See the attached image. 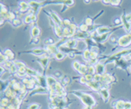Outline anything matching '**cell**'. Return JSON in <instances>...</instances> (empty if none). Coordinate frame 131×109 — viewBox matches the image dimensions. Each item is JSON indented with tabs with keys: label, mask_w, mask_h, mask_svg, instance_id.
I'll list each match as a JSON object with an SVG mask.
<instances>
[{
	"label": "cell",
	"mask_w": 131,
	"mask_h": 109,
	"mask_svg": "<svg viewBox=\"0 0 131 109\" xmlns=\"http://www.w3.org/2000/svg\"><path fill=\"white\" fill-rule=\"evenodd\" d=\"M71 93L78 97L81 100L83 104H84L85 106L92 107V108H94L95 106H97V101L95 100V98L92 95L88 94L87 93H84L83 91L78 90H73L71 91Z\"/></svg>",
	"instance_id": "1"
},
{
	"label": "cell",
	"mask_w": 131,
	"mask_h": 109,
	"mask_svg": "<svg viewBox=\"0 0 131 109\" xmlns=\"http://www.w3.org/2000/svg\"><path fill=\"white\" fill-rule=\"evenodd\" d=\"M131 44V33L123 35L118 39V46L122 48L128 47Z\"/></svg>",
	"instance_id": "2"
},
{
	"label": "cell",
	"mask_w": 131,
	"mask_h": 109,
	"mask_svg": "<svg viewBox=\"0 0 131 109\" xmlns=\"http://www.w3.org/2000/svg\"><path fill=\"white\" fill-rule=\"evenodd\" d=\"M110 85H103V87L102 89H100L99 93H100V95H101L102 98L103 99V101L105 103H107L110 99V92H109V87Z\"/></svg>",
	"instance_id": "3"
},
{
	"label": "cell",
	"mask_w": 131,
	"mask_h": 109,
	"mask_svg": "<svg viewBox=\"0 0 131 109\" xmlns=\"http://www.w3.org/2000/svg\"><path fill=\"white\" fill-rule=\"evenodd\" d=\"M115 77L114 76L111 74H107V73H105L104 75L102 76V78H101V83L103 85H110L112 82H115Z\"/></svg>",
	"instance_id": "4"
},
{
	"label": "cell",
	"mask_w": 131,
	"mask_h": 109,
	"mask_svg": "<svg viewBox=\"0 0 131 109\" xmlns=\"http://www.w3.org/2000/svg\"><path fill=\"white\" fill-rule=\"evenodd\" d=\"M86 85H87L88 88H90V89L94 92L100 91V89H101L102 87H103V84H102L101 82H98V81H95V80L88 81Z\"/></svg>",
	"instance_id": "5"
},
{
	"label": "cell",
	"mask_w": 131,
	"mask_h": 109,
	"mask_svg": "<svg viewBox=\"0 0 131 109\" xmlns=\"http://www.w3.org/2000/svg\"><path fill=\"white\" fill-rule=\"evenodd\" d=\"M77 45H78V41H77V39H70L66 40V41L65 43L61 46L65 47V48H67V49H76Z\"/></svg>",
	"instance_id": "6"
},
{
	"label": "cell",
	"mask_w": 131,
	"mask_h": 109,
	"mask_svg": "<svg viewBox=\"0 0 131 109\" xmlns=\"http://www.w3.org/2000/svg\"><path fill=\"white\" fill-rule=\"evenodd\" d=\"M49 93V89L48 87H41V86H37L34 90H32L30 92V96L34 94H37V93H39V94H45V93Z\"/></svg>",
	"instance_id": "7"
},
{
	"label": "cell",
	"mask_w": 131,
	"mask_h": 109,
	"mask_svg": "<svg viewBox=\"0 0 131 109\" xmlns=\"http://www.w3.org/2000/svg\"><path fill=\"white\" fill-rule=\"evenodd\" d=\"M46 81H47V86L49 90L55 89V86H56V84L57 83V81L56 80V79L53 76H46Z\"/></svg>",
	"instance_id": "8"
},
{
	"label": "cell",
	"mask_w": 131,
	"mask_h": 109,
	"mask_svg": "<svg viewBox=\"0 0 131 109\" xmlns=\"http://www.w3.org/2000/svg\"><path fill=\"white\" fill-rule=\"evenodd\" d=\"M49 16L50 18L54 22L56 25H57V26H62V21L61 20L60 17H59V16L57 14V13L53 11H50V14Z\"/></svg>",
	"instance_id": "9"
},
{
	"label": "cell",
	"mask_w": 131,
	"mask_h": 109,
	"mask_svg": "<svg viewBox=\"0 0 131 109\" xmlns=\"http://www.w3.org/2000/svg\"><path fill=\"white\" fill-rule=\"evenodd\" d=\"M96 32L98 35H101V34H110L111 30V28L109 26H98L96 28Z\"/></svg>",
	"instance_id": "10"
},
{
	"label": "cell",
	"mask_w": 131,
	"mask_h": 109,
	"mask_svg": "<svg viewBox=\"0 0 131 109\" xmlns=\"http://www.w3.org/2000/svg\"><path fill=\"white\" fill-rule=\"evenodd\" d=\"M94 66H95V69H96V74H99V75H101V76L105 74L106 66L104 63L98 62Z\"/></svg>",
	"instance_id": "11"
},
{
	"label": "cell",
	"mask_w": 131,
	"mask_h": 109,
	"mask_svg": "<svg viewBox=\"0 0 131 109\" xmlns=\"http://www.w3.org/2000/svg\"><path fill=\"white\" fill-rule=\"evenodd\" d=\"M37 61H38V62L41 65L42 68H43V70H44V72L49 64V57H39V58L37 59Z\"/></svg>",
	"instance_id": "12"
},
{
	"label": "cell",
	"mask_w": 131,
	"mask_h": 109,
	"mask_svg": "<svg viewBox=\"0 0 131 109\" xmlns=\"http://www.w3.org/2000/svg\"><path fill=\"white\" fill-rule=\"evenodd\" d=\"M44 52H46L45 49H42V48H36V49H32V50H30V51H27V52H24V53H32L33 55H35V56H38V57H39L40 55L43 54Z\"/></svg>",
	"instance_id": "13"
},
{
	"label": "cell",
	"mask_w": 131,
	"mask_h": 109,
	"mask_svg": "<svg viewBox=\"0 0 131 109\" xmlns=\"http://www.w3.org/2000/svg\"><path fill=\"white\" fill-rule=\"evenodd\" d=\"M121 21H122V24H123V26H124L125 30H126V32H128L130 34V32H131V23L128 22L126 19V16L123 15L121 16Z\"/></svg>",
	"instance_id": "14"
},
{
	"label": "cell",
	"mask_w": 131,
	"mask_h": 109,
	"mask_svg": "<svg viewBox=\"0 0 131 109\" xmlns=\"http://www.w3.org/2000/svg\"><path fill=\"white\" fill-rule=\"evenodd\" d=\"M125 103L126 101L123 100H117L111 103V106L113 108H115V109H124L125 108Z\"/></svg>",
	"instance_id": "15"
},
{
	"label": "cell",
	"mask_w": 131,
	"mask_h": 109,
	"mask_svg": "<svg viewBox=\"0 0 131 109\" xmlns=\"http://www.w3.org/2000/svg\"><path fill=\"white\" fill-rule=\"evenodd\" d=\"M3 54L7 57L8 61H11V62H12V60L15 57V55H14V53H13V52L9 49H6L5 50L3 51Z\"/></svg>",
	"instance_id": "16"
},
{
	"label": "cell",
	"mask_w": 131,
	"mask_h": 109,
	"mask_svg": "<svg viewBox=\"0 0 131 109\" xmlns=\"http://www.w3.org/2000/svg\"><path fill=\"white\" fill-rule=\"evenodd\" d=\"M40 29L38 27V26H32L31 30H30V34H31L32 38H35V37H38V35L40 34Z\"/></svg>",
	"instance_id": "17"
},
{
	"label": "cell",
	"mask_w": 131,
	"mask_h": 109,
	"mask_svg": "<svg viewBox=\"0 0 131 109\" xmlns=\"http://www.w3.org/2000/svg\"><path fill=\"white\" fill-rule=\"evenodd\" d=\"M88 66L84 64H81L79 68V70L77 71L79 72V74L80 75H84L85 76L86 74H88Z\"/></svg>",
	"instance_id": "18"
},
{
	"label": "cell",
	"mask_w": 131,
	"mask_h": 109,
	"mask_svg": "<svg viewBox=\"0 0 131 109\" xmlns=\"http://www.w3.org/2000/svg\"><path fill=\"white\" fill-rule=\"evenodd\" d=\"M90 53H91V51H90L88 49H84V50L83 51V53H82L84 59L88 62H90Z\"/></svg>",
	"instance_id": "19"
},
{
	"label": "cell",
	"mask_w": 131,
	"mask_h": 109,
	"mask_svg": "<svg viewBox=\"0 0 131 109\" xmlns=\"http://www.w3.org/2000/svg\"><path fill=\"white\" fill-rule=\"evenodd\" d=\"M5 19H6V21L7 20L8 22H11L12 21H14L15 19H16V14H15V13H13L12 11H9V12L7 14V16H6Z\"/></svg>",
	"instance_id": "20"
},
{
	"label": "cell",
	"mask_w": 131,
	"mask_h": 109,
	"mask_svg": "<svg viewBox=\"0 0 131 109\" xmlns=\"http://www.w3.org/2000/svg\"><path fill=\"white\" fill-rule=\"evenodd\" d=\"M61 85H63V87H66V86H67L69 85V84L71 83V79L69 76H64L62 77V79H61Z\"/></svg>",
	"instance_id": "21"
},
{
	"label": "cell",
	"mask_w": 131,
	"mask_h": 109,
	"mask_svg": "<svg viewBox=\"0 0 131 109\" xmlns=\"http://www.w3.org/2000/svg\"><path fill=\"white\" fill-rule=\"evenodd\" d=\"M66 56V53H62V52H61V51H58L54 55L55 58L57 59V60H59V61L63 60V59L65 58Z\"/></svg>",
	"instance_id": "22"
},
{
	"label": "cell",
	"mask_w": 131,
	"mask_h": 109,
	"mask_svg": "<svg viewBox=\"0 0 131 109\" xmlns=\"http://www.w3.org/2000/svg\"><path fill=\"white\" fill-rule=\"evenodd\" d=\"M79 30H80V32H82V33H84L86 34L87 32L89 31V27L87 26V25H85L84 23H83L80 26V27H79Z\"/></svg>",
	"instance_id": "23"
},
{
	"label": "cell",
	"mask_w": 131,
	"mask_h": 109,
	"mask_svg": "<svg viewBox=\"0 0 131 109\" xmlns=\"http://www.w3.org/2000/svg\"><path fill=\"white\" fill-rule=\"evenodd\" d=\"M84 24L87 25V26L89 27V26H93V19L92 17H86L85 20H84Z\"/></svg>",
	"instance_id": "24"
},
{
	"label": "cell",
	"mask_w": 131,
	"mask_h": 109,
	"mask_svg": "<svg viewBox=\"0 0 131 109\" xmlns=\"http://www.w3.org/2000/svg\"><path fill=\"white\" fill-rule=\"evenodd\" d=\"M11 25H12L14 27H19V26H22V21L20 20V19H15L14 21H12V22H11Z\"/></svg>",
	"instance_id": "25"
},
{
	"label": "cell",
	"mask_w": 131,
	"mask_h": 109,
	"mask_svg": "<svg viewBox=\"0 0 131 109\" xmlns=\"http://www.w3.org/2000/svg\"><path fill=\"white\" fill-rule=\"evenodd\" d=\"M109 42L112 45H118V39L113 35H110L109 37Z\"/></svg>",
	"instance_id": "26"
},
{
	"label": "cell",
	"mask_w": 131,
	"mask_h": 109,
	"mask_svg": "<svg viewBox=\"0 0 131 109\" xmlns=\"http://www.w3.org/2000/svg\"><path fill=\"white\" fill-rule=\"evenodd\" d=\"M88 74H91V75H93V76L96 74V69H95V66H94L93 65H90V66H88Z\"/></svg>",
	"instance_id": "27"
},
{
	"label": "cell",
	"mask_w": 131,
	"mask_h": 109,
	"mask_svg": "<svg viewBox=\"0 0 131 109\" xmlns=\"http://www.w3.org/2000/svg\"><path fill=\"white\" fill-rule=\"evenodd\" d=\"M72 24L69 19H64L62 20V27H70L71 25Z\"/></svg>",
	"instance_id": "28"
},
{
	"label": "cell",
	"mask_w": 131,
	"mask_h": 109,
	"mask_svg": "<svg viewBox=\"0 0 131 109\" xmlns=\"http://www.w3.org/2000/svg\"><path fill=\"white\" fill-rule=\"evenodd\" d=\"M13 63H14L15 65H16V66L17 68H22V67H26V64H25L24 62H20V61H14L13 62Z\"/></svg>",
	"instance_id": "29"
},
{
	"label": "cell",
	"mask_w": 131,
	"mask_h": 109,
	"mask_svg": "<svg viewBox=\"0 0 131 109\" xmlns=\"http://www.w3.org/2000/svg\"><path fill=\"white\" fill-rule=\"evenodd\" d=\"M24 23L26 25H29L30 24V23L32 22V20H31V16H30V15H27V16H26L24 17Z\"/></svg>",
	"instance_id": "30"
},
{
	"label": "cell",
	"mask_w": 131,
	"mask_h": 109,
	"mask_svg": "<svg viewBox=\"0 0 131 109\" xmlns=\"http://www.w3.org/2000/svg\"><path fill=\"white\" fill-rule=\"evenodd\" d=\"M40 107L41 106L38 103H31L30 105H29L28 109H39Z\"/></svg>",
	"instance_id": "31"
},
{
	"label": "cell",
	"mask_w": 131,
	"mask_h": 109,
	"mask_svg": "<svg viewBox=\"0 0 131 109\" xmlns=\"http://www.w3.org/2000/svg\"><path fill=\"white\" fill-rule=\"evenodd\" d=\"M44 44H45L46 45H51V44H56L54 40L53 39H51V38H49V39H45L44 40Z\"/></svg>",
	"instance_id": "32"
},
{
	"label": "cell",
	"mask_w": 131,
	"mask_h": 109,
	"mask_svg": "<svg viewBox=\"0 0 131 109\" xmlns=\"http://www.w3.org/2000/svg\"><path fill=\"white\" fill-rule=\"evenodd\" d=\"M80 63L79 62H77V61H75L74 62H73V64H72V66H73V68L75 69L76 71H78L79 70V68H80Z\"/></svg>",
	"instance_id": "33"
},
{
	"label": "cell",
	"mask_w": 131,
	"mask_h": 109,
	"mask_svg": "<svg viewBox=\"0 0 131 109\" xmlns=\"http://www.w3.org/2000/svg\"><path fill=\"white\" fill-rule=\"evenodd\" d=\"M84 76H85V78H86V80H87V81H92V80H94V76H93V75L86 74Z\"/></svg>",
	"instance_id": "34"
},
{
	"label": "cell",
	"mask_w": 131,
	"mask_h": 109,
	"mask_svg": "<svg viewBox=\"0 0 131 109\" xmlns=\"http://www.w3.org/2000/svg\"><path fill=\"white\" fill-rule=\"evenodd\" d=\"M87 82L88 81H87V80H86V78H85V76H80V84L86 85Z\"/></svg>",
	"instance_id": "35"
},
{
	"label": "cell",
	"mask_w": 131,
	"mask_h": 109,
	"mask_svg": "<svg viewBox=\"0 0 131 109\" xmlns=\"http://www.w3.org/2000/svg\"><path fill=\"white\" fill-rule=\"evenodd\" d=\"M61 3H62V4L66 5L67 7H71V6H73V5H74L75 1H63Z\"/></svg>",
	"instance_id": "36"
},
{
	"label": "cell",
	"mask_w": 131,
	"mask_h": 109,
	"mask_svg": "<svg viewBox=\"0 0 131 109\" xmlns=\"http://www.w3.org/2000/svg\"><path fill=\"white\" fill-rule=\"evenodd\" d=\"M54 76H55L57 78H59V79H61V78H62V77H63L62 73H61V71H55V72H54Z\"/></svg>",
	"instance_id": "37"
},
{
	"label": "cell",
	"mask_w": 131,
	"mask_h": 109,
	"mask_svg": "<svg viewBox=\"0 0 131 109\" xmlns=\"http://www.w3.org/2000/svg\"><path fill=\"white\" fill-rule=\"evenodd\" d=\"M124 109H131V102L126 101V103H125V108Z\"/></svg>",
	"instance_id": "38"
},
{
	"label": "cell",
	"mask_w": 131,
	"mask_h": 109,
	"mask_svg": "<svg viewBox=\"0 0 131 109\" xmlns=\"http://www.w3.org/2000/svg\"><path fill=\"white\" fill-rule=\"evenodd\" d=\"M30 16H31V20H32V22H37V20H38V16H37V15L36 14H32V15H30Z\"/></svg>",
	"instance_id": "39"
},
{
	"label": "cell",
	"mask_w": 131,
	"mask_h": 109,
	"mask_svg": "<svg viewBox=\"0 0 131 109\" xmlns=\"http://www.w3.org/2000/svg\"><path fill=\"white\" fill-rule=\"evenodd\" d=\"M75 52H76V50H74L73 52H71V53H69L68 54V57H70V58H74L75 57H76V53H75Z\"/></svg>",
	"instance_id": "40"
},
{
	"label": "cell",
	"mask_w": 131,
	"mask_h": 109,
	"mask_svg": "<svg viewBox=\"0 0 131 109\" xmlns=\"http://www.w3.org/2000/svg\"><path fill=\"white\" fill-rule=\"evenodd\" d=\"M32 43L34 44H38L39 43V38L38 37H35V38H32Z\"/></svg>",
	"instance_id": "41"
},
{
	"label": "cell",
	"mask_w": 131,
	"mask_h": 109,
	"mask_svg": "<svg viewBox=\"0 0 131 109\" xmlns=\"http://www.w3.org/2000/svg\"><path fill=\"white\" fill-rule=\"evenodd\" d=\"M121 1H111V5L112 6H119L120 4Z\"/></svg>",
	"instance_id": "42"
},
{
	"label": "cell",
	"mask_w": 131,
	"mask_h": 109,
	"mask_svg": "<svg viewBox=\"0 0 131 109\" xmlns=\"http://www.w3.org/2000/svg\"><path fill=\"white\" fill-rule=\"evenodd\" d=\"M115 25H120L122 24V21H121V18H116L115 20Z\"/></svg>",
	"instance_id": "43"
},
{
	"label": "cell",
	"mask_w": 131,
	"mask_h": 109,
	"mask_svg": "<svg viewBox=\"0 0 131 109\" xmlns=\"http://www.w3.org/2000/svg\"><path fill=\"white\" fill-rule=\"evenodd\" d=\"M0 68H1V74H2V75H3V72H4V71H6V70H5V69H4L5 67H3V66H1V67H0Z\"/></svg>",
	"instance_id": "44"
},
{
	"label": "cell",
	"mask_w": 131,
	"mask_h": 109,
	"mask_svg": "<svg viewBox=\"0 0 131 109\" xmlns=\"http://www.w3.org/2000/svg\"><path fill=\"white\" fill-rule=\"evenodd\" d=\"M84 109H93V108H92V107H87V106H85L84 108Z\"/></svg>",
	"instance_id": "45"
}]
</instances>
